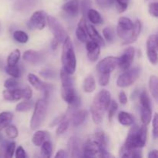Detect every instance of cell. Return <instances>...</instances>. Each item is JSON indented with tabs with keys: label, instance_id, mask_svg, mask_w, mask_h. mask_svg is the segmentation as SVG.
<instances>
[{
	"label": "cell",
	"instance_id": "6da1fadb",
	"mask_svg": "<svg viewBox=\"0 0 158 158\" xmlns=\"http://www.w3.org/2000/svg\"><path fill=\"white\" fill-rule=\"evenodd\" d=\"M60 79L62 83L61 96L63 100L71 107H78L80 104V99L76 94L70 75L67 73L64 69H62L60 71Z\"/></svg>",
	"mask_w": 158,
	"mask_h": 158
},
{
	"label": "cell",
	"instance_id": "7a4b0ae2",
	"mask_svg": "<svg viewBox=\"0 0 158 158\" xmlns=\"http://www.w3.org/2000/svg\"><path fill=\"white\" fill-rule=\"evenodd\" d=\"M148 137V127L143 125L140 127L134 125L130 130L123 146L130 150L138 149L145 146Z\"/></svg>",
	"mask_w": 158,
	"mask_h": 158
},
{
	"label": "cell",
	"instance_id": "3957f363",
	"mask_svg": "<svg viewBox=\"0 0 158 158\" xmlns=\"http://www.w3.org/2000/svg\"><path fill=\"white\" fill-rule=\"evenodd\" d=\"M63 50H62V63L63 69L69 75H72L76 71L77 66V59L71 39L66 36L63 41Z\"/></svg>",
	"mask_w": 158,
	"mask_h": 158
},
{
	"label": "cell",
	"instance_id": "277c9868",
	"mask_svg": "<svg viewBox=\"0 0 158 158\" xmlns=\"http://www.w3.org/2000/svg\"><path fill=\"white\" fill-rule=\"evenodd\" d=\"M109 154L106 150V147L97 141L94 137L88 139L83 148V154L82 157H110Z\"/></svg>",
	"mask_w": 158,
	"mask_h": 158
},
{
	"label": "cell",
	"instance_id": "5b68a950",
	"mask_svg": "<svg viewBox=\"0 0 158 158\" xmlns=\"http://www.w3.org/2000/svg\"><path fill=\"white\" fill-rule=\"evenodd\" d=\"M47 106L48 103L46 98L40 99L35 103L30 122V127L32 131L40 127L43 123L47 113Z\"/></svg>",
	"mask_w": 158,
	"mask_h": 158
},
{
	"label": "cell",
	"instance_id": "8992f818",
	"mask_svg": "<svg viewBox=\"0 0 158 158\" xmlns=\"http://www.w3.org/2000/svg\"><path fill=\"white\" fill-rule=\"evenodd\" d=\"M46 22L49 26V30L54 35V38L60 43H63L65 39L67 36V34L62 23L56 17L52 15L46 16Z\"/></svg>",
	"mask_w": 158,
	"mask_h": 158
},
{
	"label": "cell",
	"instance_id": "52a82bcc",
	"mask_svg": "<svg viewBox=\"0 0 158 158\" xmlns=\"http://www.w3.org/2000/svg\"><path fill=\"white\" fill-rule=\"evenodd\" d=\"M140 74V69L139 67H134L132 69H127L117 79V86L123 88L131 86L137 80Z\"/></svg>",
	"mask_w": 158,
	"mask_h": 158
},
{
	"label": "cell",
	"instance_id": "ba28073f",
	"mask_svg": "<svg viewBox=\"0 0 158 158\" xmlns=\"http://www.w3.org/2000/svg\"><path fill=\"white\" fill-rule=\"evenodd\" d=\"M110 101V94L109 91H107L106 89H102L94 97V102L91 106L105 112L106 110H107Z\"/></svg>",
	"mask_w": 158,
	"mask_h": 158
},
{
	"label": "cell",
	"instance_id": "9c48e42d",
	"mask_svg": "<svg viewBox=\"0 0 158 158\" xmlns=\"http://www.w3.org/2000/svg\"><path fill=\"white\" fill-rule=\"evenodd\" d=\"M118 57L107 56L97 63L96 69L98 73H111V72L114 71L117 66H118Z\"/></svg>",
	"mask_w": 158,
	"mask_h": 158
},
{
	"label": "cell",
	"instance_id": "30bf717a",
	"mask_svg": "<svg viewBox=\"0 0 158 158\" xmlns=\"http://www.w3.org/2000/svg\"><path fill=\"white\" fill-rule=\"evenodd\" d=\"M133 26H134V23L131 19L127 17H120L118 20V24L117 27V35L122 40H125L131 35Z\"/></svg>",
	"mask_w": 158,
	"mask_h": 158
},
{
	"label": "cell",
	"instance_id": "8fae6325",
	"mask_svg": "<svg viewBox=\"0 0 158 158\" xmlns=\"http://www.w3.org/2000/svg\"><path fill=\"white\" fill-rule=\"evenodd\" d=\"M157 35H151L147 41V54L150 62L152 64L157 63Z\"/></svg>",
	"mask_w": 158,
	"mask_h": 158
},
{
	"label": "cell",
	"instance_id": "7c38bea8",
	"mask_svg": "<svg viewBox=\"0 0 158 158\" xmlns=\"http://www.w3.org/2000/svg\"><path fill=\"white\" fill-rule=\"evenodd\" d=\"M134 55H135V50L134 48L131 46L127 48L123 51V54L120 57H118V66L120 67V69L123 71L129 69L134 61Z\"/></svg>",
	"mask_w": 158,
	"mask_h": 158
},
{
	"label": "cell",
	"instance_id": "4fadbf2b",
	"mask_svg": "<svg viewBox=\"0 0 158 158\" xmlns=\"http://www.w3.org/2000/svg\"><path fill=\"white\" fill-rule=\"evenodd\" d=\"M46 16L47 15L44 11H36L32 13L28 23V26L30 28H36L41 30L44 29L46 25Z\"/></svg>",
	"mask_w": 158,
	"mask_h": 158
},
{
	"label": "cell",
	"instance_id": "5bb4252c",
	"mask_svg": "<svg viewBox=\"0 0 158 158\" xmlns=\"http://www.w3.org/2000/svg\"><path fill=\"white\" fill-rule=\"evenodd\" d=\"M68 151L72 157H80L83 154V148L80 140L77 137H72L68 141Z\"/></svg>",
	"mask_w": 158,
	"mask_h": 158
},
{
	"label": "cell",
	"instance_id": "9a60e30c",
	"mask_svg": "<svg viewBox=\"0 0 158 158\" xmlns=\"http://www.w3.org/2000/svg\"><path fill=\"white\" fill-rule=\"evenodd\" d=\"M87 57L91 62H95L98 60L100 53V46L94 41H88L86 43Z\"/></svg>",
	"mask_w": 158,
	"mask_h": 158
},
{
	"label": "cell",
	"instance_id": "2e32d148",
	"mask_svg": "<svg viewBox=\"0 0 158 158\" xmlns=\"http://www.w3.org/2000/svg\"><path fill=\"white\" fill-rule=\"evenodd\" d=\"M141 23H140V20H137V21L134 23L133 29H131V35H129V37H128L127 39L123 40V45H129L131 44V43H134V42L138 39L139 35H140V32H141Z\"/></svg>",
	"mask_w": 158,
	"mask_h": 158
},
{
	"label": "cell",
	"instance_id": "e0dca14e",
	"mask_svg": "<svg viewBox=\"0 0 158 158\" xmlns=\"http://www.w3.org/2000/svg\"><path fill=\"white\" fill-rule=\"evenodd\" d=\"M2 96L7 101H17L23 99V89H7L3 90Z\"/></svg>",
	"mask_w": 158,
	"mask_h": 158
},
{
	"label": "cell",
	"instance_id": "ac0fdd59",
	"mask_svg": "<svg viewBox=\"0 0 158 158\" xmlns=\"http://www.w3.org/2000/svg\"><path fill=\"white\" fill-rule=\"evenodd\" d=\"M76 35L79 41L81 43H85L87 40V32H86V23L84 17L81 19L79 22L78 26L76 30Z\"/></svg>",
	"mask_w": 158,
	"mask_h": 158
},
{
	"label": "cell",
	"instance_id": "d6986e66",
	"mask_svg": "<svg viewBox=\"0 0 158 158\" xmlns=\"http://www.w3.org/2000/svg\"><path fill=\"white\" fill-rule=\"evenodd\" d=\"M62 9L65 12L71 16H77L79 13V2L78 0H70L68 1L62 6Z\"/></svg>",
	"mask_w": 158,
	"mask_h": 158
},
{
	"label": "cell",
	"instance_id": "ffe728a7",
	"mask_svg": "<svg viewBox=\"0 0 158 158\" xmlns=\"http://www.w3.org/2000/svg\"><path fill=\"white\" fill-rule=\"evenodd\" d=\"M86 32H87V35H89V36L90 37L93 41L98 43L100 46H105L104 40L101 36V35H100L98 31L96 29V28L94 26H92V25H88L87 26L86 25Z\"/></svg>",
	"mask_w": 158,
	"mask_h": 158
},
{
	"label": "cell",
	"instance_id": "44dd1931",
	"mask_svg": "<svg viewBox=\"0 0 158 158\" xmlns=\"http://www.w3.org/2000/svg\"><path fill=\"white\" fill-rule=\"evenodd\" d=\"M23 58L25 61L30 63L32 64H37L42 60V56L37 51L27 50L23 53Z\"/></svg>",
	"mask_w": 158,
	"mask_h": 158
},
{
	"label": "cell",
	"instance_id": "7402d4cb",
	"mask_svg": "<svg viewBox=\"0 0 158 158\" xmlns=\"http://www.w3.org/2000/svg\"><path fill=\"white\" fill-rule=\"evenodd\" d=\"M88 116V111L86 110H80L73 114L72 123L74 127H78L81 125Z\"/></svg>",
	"mask_w": 158,
	"mask_h": 158
},
{
	"label": "cell",
	"instance_id": "603a6c76",
	"mask_svg": "<svg viewBox=\"0 0 158 158\" xmlns=\"http://www.w3.org/2000/svg\"><path fill=\"white\" fill-rule=\"evenodd\" d=\"M28 80H29V83L33 86L35 89H38V90L44 91V92H47V87H46V84L43 83L41 80H40L38 77L32 73H29L28 75Z\"/></svg>",
	"mask_w": 158,
	"mask_h": 158
},
{
	"label": "cell",
	"instance_id": "cb8c5ba5",
	"mask_svg": "<svg viewBox=\"0 0 158 158\" xmlns=\"http://www.w3.org/2000/svg\"><path fill=\"white\" fill-rule=\"evenodd\" d=\"M49 138V134L48 132L44 131H37L33 134L32 137V142L35 146L40 147L45 140H48Z\"/></svg>",
	"mask_w": 158,
	"mask_h": 158
},
{
	"label": "cell",
	"instance_id": "d4e9b609",
	"mask_svg": "<svg viewBox=\"0 0 158 158\" xmlns=\"http://www.w3.org/2000/svg\"><path fill=\"white\" fill-rule=\"evenodd\" d=\"M140 118L143 125L148 126L152 120L151 106H141L140 108Z\"/></svg>",
	"mask_w": 158,
	"mask_h": 158
},
{
	"label": "cell",
	"instance_id": "484cf974",
	"mask_svg": "<svg viewBox=\"0 0 158 158\" xmlns=\"http://www.w3.org/2000/svg\"><path fill=\"white\" fill-rule=\"evenodd\" d=\"M149 89L151 91L152 97L154 100L157 101L158 98V80L157 76L152 75L149 80Z\"/></svg>",
	"mask_w": 158,
	"mask_h": 158
},
{
	"label": "cell",
	"instance_id": "4316f807",
	"mask_svg": "<svg viewBox=\"0 0 158 158\" xmlns=\"http://www.w3.org/2000/svg\"><path fill=\"white\" fill-rule=\"evenodd\" d=\"M86 16L88 17L89 20L93 24L99 25L103 23V19H102L101 15L99 13V12H97V10L94 9H89L88 10Z\"/></svg>",
	"mask_w": 158,
	"mask_h": 158
},
{
	"label": "cell",
	"instance_id": "83f0119b",
	"mask_svg": "<svg viewBox=\"0 0 158 158\" xmlns=\"http://www.w3.org/2000/svg\"><path fill=\"white\" fill-rule=\"evenodd\" d=\"M96 89V82L95 79L92 75H89L85 79L84 82H83V90L84 92L92 93Z\"/></svg>",
	"mask_w": 158,
	"mask_h": 158
},
{
	"label": "cell",
	"instance_id": "f1b7e54d",
	"mask_svg": "<svg viewBox=\"0 0 158 158\" xmlns=\"http://www.w3.org/2000/svg\"><path fill=\"white\" fill-rule=\"evenodd\" d=\"M13 119V114L10 112H2L0 114V131L6 128Z\"/></svg>",
	"mask_w": 158,
	"mask_h": 158
},
{
	"label": "cell",
	"instance_id": "f546056e",
	"mask_svg": "<svg viewBox=\"0 0 158 158\" xmlns=\"http://www.w3.org/2000/svg\"><path fill=\"white\" fill-rule=\"evenodd\" d=\"M118 120L120 123H121L123 126H131L134 123V118L132 116L124 111H121L119 113Z\"/></svg>",
	"mask_w": 158,
	"mask_h": 158
},
{
	"label": "cell",
	"instance_id": "4dcf8cb0",
	"mask_svg": "<svg viewBox=\"0 0 158 158\" xmlns=\"http://www.w3.org/2000/svg\"><path fill=\"white\" fill-rule=\"evenodd\" d=\"M34 103L33 101L30 100H26L25 101L21 102V103H18L15 106V110L18 112H26L29 111L33 107Z\"/></svg>",
	"mask_w": 158,
	"mask_h": 158
},
{
	"label": "cell",
	"instance_id": "1f68e13d",
	"mask_svg": "<svg viewBox=\"0 0 158 158\" xmlns=\"http://www.w3.org/2000/svg\"><path fill=\"white\" fill-rule=\"evenodd\" d=\"M90 110H91V114H92V117L94 123H97V124H100V123L102 122V120H103L104 112L100 110L97 109V108L94 107V106H91Z\"/></svg>",
	"mask_w": 158,
	"mask_h": 158
},
{
	"label": "cell",
	"instance_id": "d6a6232c",
	"mask_svg": "<svg viewBox=\"0 0 158 158\" xmlns=\"http://www.w3.org/2000/svg\"><path fill=\"white\" fill-rule=\"evenodd\" d=\"M20 51L19 49H15L12 51L10 54L9 55L7 59V64L8 66H15L17 65L19 60L20 59Z\"/></svg>",
	"mask_w": 158,
	"mask_h": 158
},
{
	"label": "cell",
	"instance_id": "836d02e7",
	"mask_svg": "<svg viewBox=\"0 0 158 158\" xmlns=\"http://www.w3.org/2000/svg\"><path fill=\"white\" fill-rule=\"evenodd\" d=\"M13 38L16 42L19 43H26L29 40V36L27 33L24 31L17 30L15 31L13 33Z\"/></svg>",
	"mask_w": 158,
	"mask_h": 158
},
{
	"label": "cell",
	"instance_id": "e575fe53",
	"mask_svg": "<svg viewBox=\"0 0 158 158\" xmlns=\"http://www.w3.org/2000/svg\"><path fill=\"white\" fill-rule=\"evenodd\" d=\"M41 146V151L43 155L46 157H50L51 156H52V147L51 142L49 141L48 140H45V141L42 143Z\"/></svg>",
	"mask_w": 158,
	"mask_h": 158
},
{
	"label": "cell",
	"instance_id": "d590c367",
	"mask_svg": "<svg viewBox=\"0 0 158 158\" xmlns=\"http://www.w3.org/2000/svg\"><path fill=\"white\" fill-rule=\"evenodd\" d=\"M6 72L8 75L15 79L19 78L20 77V74H21L19 67L17 65H15V66H7L6 67Z\"/></svg>",
	"mask_w": 158,
	"mask_h": 158
},
{
	"label": "cell",
	"instance_id": "8d00e7d4",
	"mask_svg": "<svg viewBox=\"0 0 158 158\" xmlns=\"http://www.w3.org/2000/svg\"><path fill=\"white\" fill-rule=\"evenodd\" d=\"M6 134L9 139H15L18 137L19 131L13 125H8L6 127Z\"/></svg>",
	"mask_w": 158,
	"mask_h": 158
},
{
	"label": "cell",
	"instance_id": "74e56055",
	"mask_svg": "<svg viewBox=\"0 0 158 158\" xmlns=\"http://www.w3.org/2000/svg\"><path fill=\"white\" fill-rule=\"evenodd\" d=\"M69 126V120L68 119H63L58 125V127L56 129V134L57 135H61L63 133L67 131L68 127Z\"/></svg>",
	"mask_w": 158,
	"mask_h": 158
},
{
	"label": "cell",
	"instance_id": "f35d334b",
	"mask_svg": "<svg viewBox=\"0 0 158 158\" xmlns=\"http://www.w3.org/2000/svg\"><path fill=\"white\" fill-rule=\"evenodd\" d=\"M140 103L141 106H151V100L146 90H143L140 94Z\"/></svg>",
	"mask_w": 158,
	"mask_h": 158
},
{
	"label": "cell",
	"instance_id": "ab89813d",
	"mask_svg": "<svg viewBox=\"0 0 158 158\" xmlns=\"http://www.w3.org/2000/svg\"><path fill=\"white\" fill-rule=\"evenodd\" d=\"M15 151V142H9L7 143L5 149V156L4 157H12L13 156Z\"/></svg>",
	"mask_w": 158,
	"mask_h": 158
},
{
	"label": "cell",
	"instance_id": "60d3db41",
	"mask_svg": "<svg viewBox=\"0 0 158 158\" xmlns=\"http://www.w3.org/2000/svg\"><path fill=\"white\" fill-rule=\"evenodd\" d=\"M117 108H118V105H117V102L115 100H111L110 103L109 105V107H108V118H109L110 121H111L114 117V114H115L116 111L117 110Z\"/></svg>",
	"mask_w": 158,
	"mask_h": 158
},
{
	"label": "cell",
	"instance_id": "b9f144b4",
	"mask_svg": "<svg viewBox=\"0 0 158 158\" xmlns=\"http://www.w3.org/2000/svg\"><path fill=\"white\" fill-rule=\"evenodd\" d=\"M128 2H129V0H114L116 8L120 13L123 12L127 9Z\"/></svg>",
	"mask_w": 158,
	"mask_h": 158
},
{
	"label": "cell",
	"instance_id": "7bdbcfd3",
	"mask_svg": "<svg viewBox=\"0 0 158 158\" xmlns=\"http://www.w3.org/2000/svg\"><path fill=\"white\" fill-rule=\"evenodd\" d=\"M103 35L104 36L105 40L107 42L112 43L114 40V31L109 27H106L103 29Z\"/></svg>",
	"mask_w": 158,
	"mask_h": 158
},
{
	"label": "cell",
	"instance_id": "ee69618b",
	"mask_svg": "<svg viewBox=\"0 0 158 158\" xmlns=\"http://www.w3.org/2000/svg\"><path fill=\"white\" fill-rule=\"evenodd\" d=\"M110 73H99V83L100 86H106L110 81Z\"/></svg>",
	"mask_w": 158,
	"mask_h": 158
},
{
	"label": "cell",
	"instance_id": "f6af8a7d",
	"mask_svg": "<svg viewBox=\"0 0 158 158\" xmlns=\"http://www.w3.org/2000/svg\"><path fill=\"white\" fill-rule=\"evenodd\" d=\"M148 11L151 15L157 18L158 15V3L157 1L150 3L148 6Z\"/></svg>",
	"mask_w": 158,
	"mask_h": 158
},
{
	"label": "cell",
	"instance_id": "bcb514c9",
	"mask_svg": "<svg viewBox=\"0 0 158 158\" xmlns=\"http://www.w3.org/2000/svg\"><path fill=\"white\" fill-rule=\"evenodd\" d=\"M4 86L6 89H15L18 86V82L15 78H9L6 80L4 83Z\"/></svg>",
	"mask_w": 158,
	"mask_h": 158
},
{
	"label": "cell",
	"instance_id": "7dc6e473",
	"mask_svg": "<svg viewBox=\"0 0 158 158\" xmlns=\"http://www.w3.org/2000/svg\"><path fill=\"white\" fill-rule=\"evenodd\" d=\"M153 136L154 139H157L158 137V117L157 114H155L153 118Z\"/></svg>",
	"mask_w": 158,
	"mask_h": 158
},
{
	"label": "cell",
	"instance_id": "c3c4849f",
	"mask_svg": "<svg viewBox=\"0 0 158 158\" xmlns=\"http://www.w3.org/2000/svg\"><path fill=\"white\" fill-rule=\"evenodd\" d=\"M89 6H90V1L89 0H83V2H82V10H83V14L84 18L85 15H86L88 10L90 9Z\"/></svg>",
	"mask_w": 158,
	"mask_h": 158
},
{
	"label": "cell",
	"instance_id": "681fc988",
	"mask_svg": "<svg viewBox=\"0 0 158 158\" xmlns=\"http://www.w3.org/2000/svg\"><path fill=\"white\" fill-rule=\"evenodd\" d=\"M15 157L18 158H26L27 156H26V151H25L24 148L23 147L19 146L16 148V150L15 151Z\"/></svg>",
	"mask_w": 158,
	"mask_h": 158
},
{
	"label": "cell",
	"instance_id": "f907efd6",
	"mask_svg": "<svg viewBox=\"0 0 158 158\" xmlns=\"http://www.w3.org/2000/svg\"><path fill=\"white\" fill-rule=\"evenodd\" d=\"M32 96V91L29 87L23 89V98L25 100H30Z\"/></svg>",
	"mask_w": 158,
	"mask_h": 158
},
{
	"label": "cell",
	"instance_id": "816d5d0a",
	"mask_svg": "<svg viewBox=\"0 0 158 158\" xmlns=\"http://www.w3.org/2000/svg\"><path fill=\"white\" fill-rule=\"evenodd\" d=\"M119 100H120V103L123 105H125L127 103V97L126 94L123 91H121L119 94Z\"/></svg>",
	"mask_w": 158,
	"mask_h": 158
},
{
	"label": "cell",
	"instance_id": "f5cc1de1",
	"mask_svg": "<svg viewBox=\"0 0 158 158\" xmlns=\"http://www.w3.org/2000/svg\"><path fill=\"white\" fill-rule=\"evenodd\" d=\"M40 75H41L42 77H45V78L50 79L52 78V77H53L54 73L52 72V71L49 70V69H48V70H44L40 72Z\"/></svg>",
	"mask_w": 158,
	"mask_h": 158
},
{
	"label": "cell",
	"instance_id": "db71d44e",
	"mask_svg": "<svg viewBox=\"0 0 158 158\" xmlns=\"http://www.w3.org/2000/svg\"><path fill=\"white\" fill-rule=\"evenodd\" d=\"M66 118V115H60L59 116V117H57L54 120H52V122L51 123L50 126L51 127H53V126H56V124H59V123H60V122L62 121V120H63V119Z\"/></svg>",
	"mask_w": 158,
	"mask_h": 158
},
{
	"label": "cell",
	"instance_id": "11a10c76",
	"mask_svg": "<svg viewBox=\"0 0 158 158\" xmlns=\"http://www.w3.org/2000/svg\"><path fill=\"white\" fill-rule=\"evenodd\" d=\"M66 157H67V154L64 150H60L55 155V157L56 158H63Z\"/></svg>",
	"mask_w": 158,
	"mask_h": 158
},
{
	"label": "cell",
	"instance_id": "9f6ffc18",
	"mask_svg": "<svg viewBox=\"0 0 158 158\" xmlns=\"http://www.w3.org/2000/svg\"><path fill=\"white\" fill-rule=\"evenodd\" d=\"M148 157L149 158H157V150H154L151 151L148 154Z\"/></svg>",
	"mask_w": 158,
	"mask_h": 158
},
{
	"label": "cell",
	"instance_id": "6f0895ef",
	"mask_svg": "<svg viewBox=\"0 0 158 158\" xmlns=\"http://www.w3.org/2000/svg\"><path fill=\"white\" fill-rule=\"evenodd\" d=\"M59 42L57 41L56 40L55 38L53 39V40H52V49H56L57 48V46H58V45H59Z\"/></svg>",
	"mask_w": 158,
	"mask_h": 158
},
{
	"label": "cell",
	"instance_id": "680465c9",
	"mask_svg": "<svg viewBox=\"0 0 158 158\" xmlns=\"http://www.w3.org/2000/svg\"><path fill=\"white\" fill-rule=\"evenodd\" d=\"M3 67V64H2V62L1 61V60H0V69H2V68Z\"/></svg>",
	"mask_w": 158,
	"mask_h": 158
},
{
	"label": "cell",
	"instance_id": "91938a15",
	"mask_svg": "<svg viewBox=\"0 0 158 158\" xmlns=\"http://www.w3.org/2000/svg\"><path fill=\"white\" fill-rule=\"evenodd\" d=\"M146 1H149V0H146Z\"/></svg>",
	"mask_w": 158,
	"mask_h": 158
},
{
	"label": "cell",
	"instance_id": "94428289",
	"mask_svg": "<svg viewBox=\"0 0 158 158\" xmlns=\"http://www.w3.org/2000/svg\"><path fill=\"white\" fill-rule=\"evenodd\" d=\"M64 1H67V0H64Z\"/></svg>",
	"mask_w": 158,
	"mask_h": 158
}]
</instances>
